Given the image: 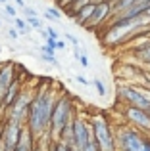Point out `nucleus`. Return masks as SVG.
Here are the masks:
<instances>
[{
  "label": "nucleus",
  "mask_w": 150,
  "mask_h": 151,
  "mask_svg": "<svg viewBox=\"0 0 150 151\" xmlns=\"http://www.w3.org/2000/svg\"><path fill=\"white\" fill-rule=\"evenodd\" d=\"M58 96L48 84H41L33 92V100L29 105V113H27L25 124L29 130L35 134L37 140L48 134V124H50V115H52L54 103H56Z\"/></svg>",
  "instance_id": "nucleus-1"
},
{
  "label": "nucleus",
  "mask_w": 150,
  "mask_h": 151,
  "mask_svg": "<svg viewBox=\"0 0 150 151\" xmlns=\"http://www.w3.org/2000/svg\"><path fill=\"white\" fill-rule=\"evenodd\" d=\"M116 151H150V134L127 122L114 124Z\"/></svg>",
  "instance_id": "nucleus-2"
},
{
  "label": "nucleus",
  "mask_w": 150,
  "mask_h": 151,
  "mask_svg": "<svg viewBox=\"0 0 150 151\" xmlns=\"http://www.w3.org/2000/svg\"><path fill=\"white\" fill-rule=\"evenodd\" d=\"M75 117V105L69 96H60L54 103L52 115H50V124H48V138L56 140L62 134V130L71 122Z\"/></svg>",
  "instance_id": "nucleus-3"
},
{
  "label": "nucleus",
  "mask_w": 150,
  "mask_h": 151,
  "mask_svg": "<svg viewBox=\"0 0 150 151\" xmlns=\"http://www.w3.org/2000/svg\"><path fill=\"white\" fill-rule=\"evenodd\" d=\"M92 140L100 151H116V138H114V124L108 121L104 113H92L89 117Z\"/></svg>",
  "instance_id": "nucleus-4"
},
{
  "label": "nucleus",
  "mask_w": 150,
  "mask_h": 151,
  "mask_svg": "<svg viewBox=\"0 0 150 151\" xmlns=\"http://www.w3.org/2000/svg\"><path fill=\"white\" fill-rule=\"evenodd\" d=\"M31 100H33V90H27V88H21L17 100L14 101V105L6 111V119H12L15 122H21L25 124L27 121V113H29V105H31Z\"/></svg>",
  "instance_id": "nucleus-5"
},
{
  "label": "nucleus",
  "mask_w": 150,
  "mask_h": 151,
  "mask_svg": "<svg viewBox=\"0 0 150 151\" xmlns=\"http://www.w3.org/2000/svg\"><path fill=\"white\" fill-rule=\"evenodd\" d=\"M123 121L135 128L150 134V111L137 105H123Z\"/></svg>",
  "instance_id": "nucleus-6"
},
{
  "label": "nucleus",
  "mask_w": 150,
  "mask_h": 151,
  "mask_svg": "<svg viewBox=\"0 0 150 151\" xmlns=\"http://www.w3.org/2000/svg\"><path fill=\"white\" fill-rule=\"evenodd\" d=\"M112 15H114V6H112V2L110 0H102V2H98L96 6H94V12H92V15H90V19H89V23H87V29H102V27L106 25V23L112 19Z\"/></svg>",
  "instance_id": "nucleus-7"
},
{
  "label": "nucleus",
  "mask_w": 150,
  "mask_h": 151,
  "mask_svg": "<svg viewBox=\"0 0 150 151\" xmlns=\"http://www.w3.org/2000/svg\"><path fill=\"white\" fill-rule=\"evenodd\" d=\"M23 124L15 122L12 119H6L2 122V147L4 151H15L19 144V134H21Z\"/></svg>",
  "instance_id": "nucleus-8"
},
{
  "label": "nucleus",
  "mask_w": 150,
  "mask_h": 151,
  "mask_svg": "<svg viewBox=\"0 0 150 151\" xmlns=\"http://www.w3.org/2000/svg\"><path fill=\"white\" fill-rule=\"evenodd\" d=\"M17 81L15 78V65L14 63H4L0 67V107H2V100L6 96L8 88H10L14 82Z\"/></svg>",
  "instance_id": "nucleus-9"
},
{
  "label": "nucleus",
  "mask_w": 150,
  "mask_h": 151,
  "mask_svg": "<svg viewBox=\"0 0 150 151\" xmlns=\"http://www.w3.org/2000/svg\"><path fill=\"white\" fill-rule=\"evenodd\" d=\"M35 144H37L35 134L29 130V126H27V124H23L21 134H19V144H17V147H15V151H33Z\"/></svg>",
  "instance_id": "nucleus-10"
},
{
  "label": "nucleus",
  "mask_w": 150,
  "mask_h": 151,
  "mask_svg": "<svg viewBox=\"0 0 150 151\" xmlns=\"http://www.w3.org/2000/svg\"><path fill=\"white\" fill-rule=\"evenodd\" d=\"M19 92H21V86H19V82L15 81L14 84L8 88V92H6V96H4V100H2V107H0V113H6L8 109H10L12 105H14V101L17 100V96H19Z\"/></svg>",
  "instance_id": "nucleus-11"
},
{
  "label": "nucleus",
  "mask_w": 150,
  "mask_h": 151,
  "mask_svg": "<svg viewBox=\"0 0 150 151\" xmlns=\"http://www.w3.org/2000/svg\"><path fill=\"white\" fill-rule=\"evenodd\" d=\"M94 6H96L94 2H89V4H85V6H83L81 10H77V12H75V15H73V21L77 23V25L85 27L87 23H89L90 15H92V12H94Z\"/></svg>",
  "instance_id": "nucleus-12"
},
{
  "label": "nucleus",
  "mask_w": 150,
  "mask_h": 151,
  "mask_svg": "<svg viewBox=\"0 0 150 151\" xmlns=\"http://www.w3.org/2000/svg\"><path fill=\"white\" fill-rule=\"evenodd\" d=\"M131 55L135 58V61L141 63V65H148V63H150V42L146 46H143L141 50L131 52Z\"/></svg>",
  "instance_id": "nucleus-13"
},
{
  "label": "nucleus",
  "mask_w": 150,
  "mask_h": 151,
  "mask_svg": "<svg viewBox=\"0 0 150 151\" xmlns=\"http://www.w3.org/2000/svg\"><path fill=\"white\" fill-rule=\"evenodd\" d=\"M89 2H92V0H73V2H69V4H68V6L62 8V12H64V14L68 15V17H73L75 12L81 10V8L85 6V4H89Z\"/></svg>",
  "instance_id": "nucleus-14"
},
{
  "label": "nucleus",
  "mask_w": 150,
  "mask_h": 151,
  "mask_svg": "<svg viewBox=\"0 0 150 151\" xmlns=\"http://www.w3.org/2000/svg\"><path fill=\"white\" fill-rule=\"evenodd\" d=\"M139 0H116V2H112L114 6V14H119V12L127 10V8H131L133 4H137Z\"/></svg>",
  "instance_id": "nucleus-15"
},
{
  "label": "nucleus",
  "mask_w": 150,
  "mask_h": 151,
  "mask_svg": "<svg viewBox=\"0 0 150 151\" xmlns=\"http://www.w3.org/2000/svg\"><path fill=\"white\" fill-rule=\"evenodd\" d=\"M46 151H69V147L62 140H52V142H48V145H46Z\"/></svg>",
  "instance_id": "nucleus-16"
},
{
  "label": "nucleus",
  "mask_w": 150,
  "mask_h": 151,
  "mask_svg": "<svg viewBox=\"0 0 150 151\" xmlns=\"http://www.w3.org/2000/svg\"><path fill=\"white\" fill-rule=\"evenodd\" d=\"M27 21V27H33V29H42V21L37 17V15H33V17H25Z\"/></svg>",
  "instance_id": "nucleus-17"
},
{
  "label": "nucleus",
  "mask_w": 150,
  "mask_h": 151,
  "mask_svg": "<svg viewBox=\"0 0 150 151\" xmlns=\"http://www.w3.org/2000/svg\"><path fill=\"white\" fill-rule=\"evenodd\" d=\"M14 23H15V27L19 29V33H21V35H25V33H27V29H29V27H27V21H25V19L14 17Z\"/></svg>",
  "instance_id": "nucleus-18"
},
{
  "label": "nucleus",
  "mask_w": 150,
  "mask_h": 151,
  "mask_svg": "<svg viewBox=\"0 0 150 151\" xmlns=\"http://www.w3.org/2000/svg\"><path fill=\"white\" fill-rule=\"evenodd\" d=\"M92 84H94V88L98 90V96H106V88H104V82L102 81H92Z\"/></svg>",
  "instance_id": "nucleus-19"
},
{
  "label": "nucleus",
  "mask_w": 150,
  "mask_h": 151,
  "mask_svg": "<svg viewBox=\"0 0 150 151\" xmlns=\"http://www.w3.org/2000/svg\"><path fill=\"white\" fill-rule=\"evenodd\" d=\"M46 37H50V38H54V40H58V38H60V33H58L56 29H54V27H46Z\"/></svg>",
  "instance_id": "nucleus-20"
},
{
  "label": "nucleus",
  "mask_w": 150,
  "mask_h": 151,
  "mask_svg": "<svg viewBox=\"0 0 150 151\" xmlns=\"http://www.w3.org/2000/svg\"><path fill=\"white\" fill-rule=\"evenodd\" d=\"M81 151H100V147L96 145V142H94V140H90V142H89V144H87Z\"/></svg>",
  "instance_id": "nucleus-21"
},
{
  "label": "nucleus",
  "mask_w": 150,
  "mask_h": 151,
  "mask_svg": "<svg viewBox=\"0 0 150 151\" xmlns=\"http://www.w3.org/2000/svg\"><path fill=\"white\" fill-rule=\"evenodd\" d=\"M46 14H50L54 19H56V21H60V15H62V12L58 10V8H48V10H46Z\"/></svg>",
  "instance_id": "nucleus-22"
},
{
  "label": "nucleus",
  "mask_w": 150,
  "mask_h": 151,
  "mask_svg": "<svg viewBox=\"0 0 150 151\" xmlns=\"http://www.w3.org/2000/svg\"><path fill=\"white\" fill-rule=\"evenodd\" d=\"M41 59L42 61H48V63H56V58H54L52 54H44V52L41 54Z\"/></svg>",
  "instance_id": "nucleus-23"
},
{
  "label": "nucleus",
  "mask_w": 150,
  "mask_h": 151,
  "mask_svg": "<svg viewBox=\"0 0 150 151\" xmlns=\"http://www.w3.org/2000/svg\"><path fill=\"white\" fill-rule=\"evenodd\" d=\"M23 10V14H25V17H33V15H37V10H33V8H21Z\"/></svg>",
  "instance_id": "nucleus-24"
},
{
  "label": "nucleus",
  "mask_w": 150,
  "mask_h": 151,
  "mask_svg": "<svg viewBox=\"0 0 150 151\" xmlns=\"http://www.w3.org/2000/svg\"><path fill=\"white\" fill-rule=\"evenodd\" d=\"M4 8H6V14L12 15V17H15V14H17V10H15L14 6H10V4H4Z\"/></svg>",
  "instance_id": "nucleus-25"
},
{
  "label": "nucleus",
  "mask_w": 150,
  "mask_h": 151,
  "mask_svg": "<svg viewBox=\"0 0 150 151\" xmlns=\"http://www.w3.org/2000/svg\"><path fill=\"white\" fill-rule=\"evenodd\" d=\"M75 81H77L79 84H83V86H89V84H90V82L87 81V78L83 77V75H75Z\"/></svg>",
  "instance_id": "nucleus-26"
},
{
  "label": "nucleus",
  "mask_w": 150,
  "mask_h": 151,
  "mask_svg": "<svg viewBox=\"0 0 150 151\" xmlns=\"http://www.w3.org/2000/svg\"><path fill=\"white\" fill-rule=\"evenodd\" d=\"M8 37H10V38H14V40H15V38L19 37V29H8Z\"/></svg>",
  "instance_id": "nucleus-27"
},
{
  "label": "nucleus",
  "mask_w": 150,
  "mask_h": 151,
  "mask_svg": "<svg viewBox=\"0 0 150 151\" xmlns=\"http://www.w3.org/2000/svg\"><path fill=\"white\" fill-rule=\"evenodd\" d=\"M66 38H68V40L71 42V44L75 46V48L79 46V38H77V37H73V35H66Z\"/></svg>",
  "instance_id": "nucleus-28"
},
{
  "label": "nucleus",
  "mask_w": 150,
  "mask_h": 151,
  "mask_svg": "<svg viewBox=\"0 0 150 151\" xmlns=\"http://www.w3.org/2000/svg\"><path fill=\"white\" fill-rule=\"evenodd\" d=\"M79 61H81L83 67H89V58H87L85 54H79Z\"/></svg>",
  "instance_id": "nucleus-29"
},
{
  "label": "nucleus",
  "mask_w": 150,
  "mask_h": 151,
  "mask_svg": "<svg viewBox=\"0 0 150 151\" xmlns=\"http://www.w3.org/2000/svg\"><path fill=\"white\" fill-rule=\"evenodd\" d=\"M41 50H42V52H44V54H52V55H54V54H56V50H54V48H50V46H46V44H44V46H42V48H41Z\"/></svg>",
  "instance_id": "nucleus-30"
},
{
  "label": "nucleus",
  "mask_w": 150,
  "mask_h": 151,
  "mask_svg": "<svg viewBox=\"0 0 150 151\" xmlns=\"http://www.w3.org/2000/svg\"><path fill=\"white\" fill-rule=\"evenodd\" d=\"M64 48H66V42L62 40V38H58L56 40V50H64Z\"/></svg>",
  "instance_id": "nucleus-31"
},
{
  "label": "nucleus",
  "mask_w": 150,
  "mask_h": 151,
  "mask_svg": "<svg viewBox=\"0 0 150 151\" xmlns=\"http://www.w3.org/2000/svg\"><path fill=\"white\" fill-rule=\"evenodd\" d=\"M15 4H17L19 8H25V0H15Z\"/></svg>",
  "instance_id": "nucleus-32"
},
{
  "label": "nucleus",
  "mask_w": 150,
  "mask_h": 151,
  "mask_svg": "<svg viewBox=\"0 0 150 151\" xmlns=\"http://www.w3.org/2000/svg\"><path fill=\"white\" fill-rule=\"evenodd\" d=\"M144 14H146V15H148V17H150V6L146 8V12H144Z\"/></svg>",
  "instance_id": "nucleus-33"
},
{
  "label": "nucleus",
  "mask_w": 150,
  "mask_h": 151,
  "mask_svg": "<svg viewBox=\"0 0 150 151\" xmlns=\"http://www.w3.org/2000/svg\"><path fill=\"white\" fill-rule=\"evenodd\" d=\"M8 2V0H0V4H6Z\"/></svg>",
  "instance_id": "nucleus-34"
},
{
  "label": "nucleus",
  "mask_w": 150,
  "mask_h": 151,
  "mask_svg": "<svg viewBox=\"0 0 150 151\" xmlns=\"http://www.w3.org/2000/svg\"><path fill=\"white\" fill-rule=\"evenodd\" d=\"M139 2H150V0H139Z\"/></svg>",
  "instance_id": "nucleus-35"
},
{
  "label": "nucleus",
  "mask_w": 150,
  "mask_h": 151,
  "mask_svg": "<svg viewBox=\"0 0 150 151\" xmlns=\"http://www.w3.org/2000/svg\"><path fill=\"white\" fill-rule=\"evenodd\" d=\"M146 69H148V71H150V63H148V65H146Z\"/></svg>",
  "instance_id": "nucleus-36"
},
{
  "label": "nucleus",
  "mask_w": 150,
  "mask_h": 151,
  "mask_svg": "<svg viewBox=\"0 0 150 151\" xmlns=\"http://www.w3.org/2000/svg\"><path fill=\"white\" fill-rule=\"evenodd\" d=\"M0 151H4V147H2V145H0Z\"/></svg>",
  "instance_id": "nucleus-37"
},
{
  "label": "nucleus",
  "mask_w": 150,
  "mask_h": 151,
  "mask_svg": "<svg viewBox=\"0 0 150 151\" xmlns=\"http://www.w3.org/2000/svg\"><path fill=\"white\" fill-rule=\"evenodd\" d=\"M110 2H116V0H110Z\"/></svg>",
  "instance_id": "nucleus-38"
},
{
  "label": "nucleus",
  "mask_w": 150,
  "mask_h": 151,
  "mask_svg": "<svg viewBox=\"0 0 150 151\" xmlns=\"http://www.w3.org/2000/svg\"><path fill=\"white\" fill-rule=\"evenodd\" d=\"M0 27H2V21H0Z\"/></svg>",
  "instance_id": "nucleus-39"
}]
</instances>
